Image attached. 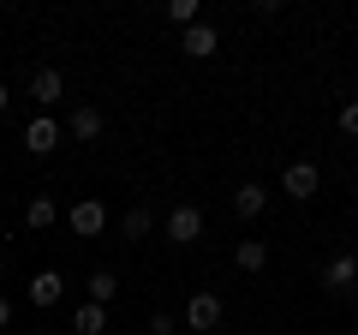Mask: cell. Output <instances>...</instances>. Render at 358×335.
Listing matches in <instances>:
<instances>
[{
  "label": "cell",
  "instance_id": "52a82bcc",
  "mask_svg": "<svg viewBox=\"0 0 358 335\" xmlns=\"http://www.w3.org/2000/svg\"><path fill=\"white\" fill-rule=\"evenodd\" d=\"M30 96H36V108L48 114V108L66 96V78H60V66H42V72H30Z\"/></svg>",
  "mask_w": 358,
  "mask_h": 335
},
{
  "label": "cell",
  "instance_id": "8992f818",
  "mask_svg": "<svg viewBox=\"0 0 358 335\" xmlns=\"http://www.w3.org/2000/svg\"><path fill=\"white\" fill-rule=\"evenodd\" d=\"M66 221H72V233H78V240H96V233L108 228V210L96 204V198H78V204L66 210Z\"/></svg>",
  "mask_w": 358,
  "mask_h": 335
},
{
  "label": "cell",
  "instance_id": "7a4b0ae2",
  "mask_svg": "<svg viewBox=\"0 0 358 335\" xmlns=\"http://www.w3.org/2000/svg\"><path fill=\"white\" fill-rule=\"evenodd\" d=\"M167 240L173 245H197L203 240V210L197 204H173L167 210Z\"/></svg>",
  "mask_w": 358,
  "mask_h": 335
},
{
  "label": "cell",
  "instance_id": "e0dca14e",
  "mask_svg": "<svg viewBox=\"0 0 358 335\" xmlns=\"http://www.w3.org/2000/svg\"><path fill=\"white\" fill-rule=\"evenodd\" d=\"M162 13H167V25H179V30H192V25H197V0H167Z\"/></svg>",
  "mask_w": 358,
  "mask_h": 335
},
{
  "label": "cell",
  "instance_id": "5bb4252c",
  "mask_svg": "<svg viewBox=\"0 0 358 335\" xmlns=\"http://www.w3.org/2000/svg\"><path fill=\"white\" fill-rule=\"evenodd\" d=\"M84 294L96 299V306H114V299H120V275H114V270H96V275L84 282Z\"/></svg>",
  "mask_w": 358,
  "mask_h": 335
},
{
  "label": "cell",
  "instance_id": "277c9868",
  "mask_svg": "<svg viewBox=\"0 0 358 335\" xmlns=\"http://www.w3.org/2000/svg\"><path fill=\"white\" fill-rule=\"evenodd\" d=\"M24 150H30V156H54V150H60V120H54V114H30Z\"/></svg>",
  "mask_w": 358,
  "mask_h": 335
},
{
  "label": "cell",
  "instance_id": "6da1fadb",
  "mask_svg": "<svg viewBox=\"0 0 358 335\" xmlns=\"http://www.w3.org/2000/svg\"><path fill=\"white\" fill-rule=\"evenodd\" d=\"M322 287H329V294H358V252H334L329 264H322Z\"/></svg>",
  "mask_w": 358,
  "mask_h": 335
},
{
  "label": "cell",
  "instance_id": "2e32d148",
  "mask_svg": "<svg viewBox=\"0 0 358 335\" xmlns=\"http://www.w3.org/2000/svg\"><path fill=\"white\" fill-rule=\"evenodd\" d=\"M233 264H239L245 275H257V270L268 264V245H263V240H239V252H233Z\"/></svg>",
  "mask_w": 358,
  "mask_h": 335
},
{
  "label": "cell",
  "instance_id": "9a60e30c",
  "mask_svg": "<svg viewBox=\"0 0 358 335\" xmlns=\"http://www.w3.org/2000/svg\"><path fill=\"white\" fill-rule=\"evenodd\" d=\"M120 228H126V240H150V228H155V210H150V204H131Z\"/></svg>",
  "mask_w": 358,
  "mask_h": 335
},
{
  "label": "cell",
  "instance_id": "d6986e66",
  "mask_svg": "<svg viewBox=\"0 0 358 335\" xmlns=\"http://www.w3.org/2000/svg\"><path fill=\"white\" fill-rule=\"evenodd\" d=\"M150 335H173V311H150Z\"/></svg>",
  "mask_w": 358,
  "mask_h": 335
},
{
  "label": "cell",
  "instance_id": "ffe728a7",
  "mask_svg": "<svg viewBox=\"0 0 358 335\" xmlns=\"http://www.w3.org/2000/svg\"><path fill=\"white\" fill-rule=\"evenodd\" d=\"M6 323H13V299L0 294V329H6Z\"/></svg>",
  "mask_w": 358,
  "mask_h": 335
},
{
  "label": "cell",
  "instance_id": "3957f363",
  "mask_svg": "<svg viewBox=\"0 0 358 335\" xmlns=\"http://www.w3.org/2000/svg\"><path fill=\"white\" fill-rule=\"evenodd\" d=\"M317 186H322V168H317V162H293V168L281 174V192L293 198V204H310Z\"/></svg>",
  "mask_w": 358,
  "mask_h": 335
},
{
  "label": "cell",
  "instance_id": "5b68a950",
  "mask_svg": "<svg viewBox=\"0 0 358 335\" xmlns=\"http://www.w3.org/2000/svg\"><path fill=\"white\" fill-rule=\"evenodd\" d=\"M215 323H221V294H209V287H203V294H192V299H185V329L209 335Z\"/></svg>",
  "mask_w": 358,
  "mask_h": 335
},
{
  "label": "cell",
  "instance_id": "ba28073f",
  "mask_svg": "<svg viewBox=\"0 0 358 335\" xmlns=\"http://www.w3.org/2000/svg\"><path fill=\"white\" fill-rule=\"evenodd\" d=\"M263 210H268V186L263 180H245L239 192H233V216H239V221H257Z\"/></svg>",
  "mask_w": 358,
  "mask_h": 335
},
{
  "label": "cell",
  "instance_id": "4fadbf2b",
  "mask_svg": "<svg viewBox=\"0 0 358 335\" xmlns=\"http://www.w3.org/2000/svg\"><path fill=\"white\" fill-rule=\"evenodd\" d=\"M72 329H78V335H108V306H96V299H84V306L72 311Z\"/></svg>",
  "mask_w": 358,
  "mask_h": 335
},
{
  "label": "cell",
  "instance_id": "30bf717a",
  "mask_svg": "<svg viewBox=\"0 0 358 335\" xmlns=\"http://www.w3.org/2000/svg\"><path fill=\"white\" fill-rule=\"evenodd\" d=\"M179 48L192 54V60H209V54L221 48V36H215V25H192L185 36H179Z\"/></svg>",
  "mask_w": 358,
  "mask_h": 335
},
{
  "label": "cell",
  "instance_id": "ac0fdd59",
  "mask_svg": "<svg viewBox=\"0 0 358 335\" xmlns=\"http://www.w3.org/2000/svg\"><path fill=\"white\" fill-rule=\"evenodd\" d=\"M341 132H346V138H358V96L341 108Z\"/></svg>",
  "mask_w": 358,
  "mask_h": 335
},
{
  "label": "cell",
  "instance_id": "8fae6325",
  "mask_svg": "<svg viewBox=\"0 0 358 335\" xmlns=\"http://www.w3.org/2000/svg\"><path fill=\"white\" fill-rule=\"evenodd\" d=\"M54 221H60V204H54L48 192H36V198H30V204H24V228H36V233H48Z\"/></svg>",
  "mask_w": 358,
  "mask_h": 335
},
{
  "label": "cell",
  "instance_id": "9c48e42d",
  "mask_svg": "<svg viewBox=\"0 0 358 335\" xmlns=\"http://www.w3.org/2000/svg\"><path fill=\"white\" fill-rule=\"evenodd\" d=\"M102 132H108V114H102L96 102H84V108L72 114V138H78V144H96Z\"/></svg>",
  "mask_w": 358,
  "mask_h": 335
},
{
  "label": "cell",
  "instance_id": "44dd1931",
  "mask_svg": "<svg viewBox=\"0 0 358 335\" xmlns=\"http://www.w3.org/2000/svg\"><path fill=\"white\" fill-rule=\"evenodd\" d=\"M6 108H13V90H6V84H0V114H6Z\"/></svg>",
  "mask_w": 358,
  "mask_h": 335
},
{
  "label": "cell",
  "instance_id": "7c38bea8",
  "mask_svg": "<svg viewBox=\"0 0 358 335\" xmlns=\"http://www.w3.org/2000/svg\"><path fill=\"white\" fill-rule=\"evenodd\" d=\"M60 294H66V282H60V270H42L36 282H30V306H60Z\"/></svg>",
  "mask_w": 358,
  "mask_h": 335
},
{
  "label": "cell",
  "instance_id": "7402d4cb",
  "mask_svg": "<svg viewBox=\"0 0 358 335\" xmlns=\"http://www.w3.org/2000/svg\"><path fill=\"white\" fill-rule=\"evenodd\" d=\"M0 275H6V258H0Z\"/></svg>",
  "mask_w": 358,
  "mask_h": 335
}]
</instances>
